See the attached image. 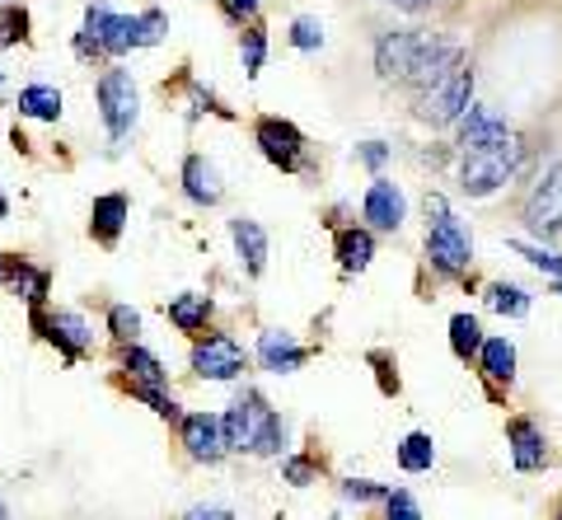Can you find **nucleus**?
I'll use <instances>...</instances> for the list:
<instances>
[{"mask_svg":"<svg viewBox=\"0 0 562 520\" xmlns=\"http://www.w3.org/2000/svg\"><path fill=\"white\" fill-rule=\"evenodd\" d=\"M221 431H225V450L231 455H281L286 445V422L277 418V408L262 398L258 389H244L221 418Z\"/></svg>","mask_w":562,"mask_h":520,"instance_id":"1","label":"nucleus"},{"mask_svg":"<svg viewBox=\"0 0 562 520\" xmlns=\"http://www.w3.org/2000/svg\"><path fill=\"white\" fill-rule=\"evenodd\" d=\"M85 33L103 47V57H122L132 47H155L169 33V20H165V10L113 14L109 5H90L85 10Z\"/></svg>","mask_w":562,"mask_h":520,"instance_id":"2","label":"nucleus"},{"mask_svg":"<svg viewBox=\"0 0 562 520\" xmlns=\"http://www.w3.org/2000/svg\"><path fill=\"white\" fill-rule=\"evenodd\" d=\"M427 258L446 276H460L473 263V239L441 193H427Z\"/></svg>","mask_w":562,"mask_h":520,"instance_id":"3","label":"nucleus"},{"mask_svg":"<svg viewBox=\"0 0 562 520\" xmlns=\"http://www.w3.org/2000/svg\"><path fill=\"white\" fill-rule=\"evenodd\" d=\"M516 165H520V142H516V132H512V136H506V142H497V146L464 155V165H460V188H464L469 197H492L497 188L512 183Z\"/></svg>","mask_w":562,"mask_h":520,"instance_id":"4","label":"nucleus"},{"mask_svg":"<svg viewBox=\"0 0 562 520\" xmlns=\"http://www.w3.org/2000/svg\"><path fill=\"white\" fill-rule=\"evenodd\" d=\"M473 109V66L464 61L460 71H450L441 84H431L427 94H417V117L431 127H450Z\"/></svg>","mask_w":562,"mask_h":520,"instance_id":"5","label":"nucleus"},{"mask_svg":"<svg viewBox=\"0 0 562 520\" xmlns=\"http://www.w3.org/2000/svg\"><path fill=\"white\" fill-rule=\"evenodd\" d=\"M99 94V113H103V127H109L113 142H122L132 127H136V113H140V94H136V80L122 71V66H109L94 84Z\"/></svg>","mask_w":562,"mask_h":520,"instance_id":"6","label":"nucleus"},{"mask_svg":"<svg viewBox=\"0 0 562 520\" xmlns=\"http://www.w3.org/2000/svg\"><path fill=\"white\" fill-rule=\"evenodd\" d=\"M188 366H192V375H198V380H216V385H225V380L244 375L249 357H244V347L231 334H206V338L192 342Z\"/></svg>","mask_w":562,"mask_h":520,"instance_id":"7","label":"nucleus"},{"mask_svg":"<svg viewBox=\"0 0 562 520\" xmlns=\"http://www.w3.org/2000/svg\"><path fill=\"white\" fill-rule=\"evenodd\" d=\"M464 66V47L454 43V38H436V33H422V47H417V57H413V71H408V90L413 94H427L431 84H441L450 71H460Z\"/></svg>","mask_w":562,"mask_h":520,"instance_id":"8","label":"nucleus"},{"mask_svg":"<svg viewBox=\"0 0 562 520\" xmlns=\"http://www.w3.org/2000/svg\"><path fill=\"white\" fill-rule=\"evenodd\" d=\"M525 230L539 239H553L562 230V160L549 165V173H543L530 202H525Z\"/></svg>","mask_w":562,"mask_h":520,"instance_id":"9","label":"nucleus"},{"mask_svg":"<svg viewBox=\"0 0 562 520\" xmlns=\"http://www.w3.org/2000/svg\"><path fill=\"white\" fill-rule=\"evenodd\" d=\"M33 328H38V334L52 347H57L66 361H80L94 347V328L85 324V315H76V309H57V315H43V309H33Z\"/></svg>","mask_w":562,"mask_h":520,"instance_id":"10","label":"nucleus"},{"mask_svg":"<svg viewBox=\"0 0 562 520\" xmlns=\"http://www.w3.org/2000/svg\"><path fill=\"white\" fill-rule=\"evenodd\" d=\"M254 142L262 150V160L277 165V169L295 173L305 165V136H301V127H291L286 117H262L258 132H254Z\"/></svg>","mask_w":562,"mask_h":520,"instance_id":"11","label":"nucleus"},{"mask_svg":"<svg viewBox=\"0 0 562 520\" xmlns=\"http://www.w3.org/2000/svg\"><path fill=\"white\" fill-rule=\"evenodd\" d=\"M179 441L198 464H221L225 455H231V450H225V431H221L216 412H188V418L179 422Z\"/></svg>","mask_w":562,"mask_h":520,"instance_id":"12","label":"nucleus"},{"mask_svg":"<svg viewBox=\"0 0 562 520\" xmlns=\"http://www.w3.org/2000/svg\"><path fill=\"white\" fill-rule=\"evenodd\" d=\"M417 47H422V33H417V29H394V33H384V38L375 43V71H380L384 80H408Z\"/></svg>","mask_w":562,"mask_h":520,"instance_id":"13","label":"nucleus"},{"mask_svg":"<svg viewBox=\"0 0 562 520\" xmlns=\"http://www.w3.org/2000/svg\"><path fill=\"white\" fill-rule=\"evenodd\" d=\"M506 445H512V464L520 474H539L543 464H549V441H543L539 422H530V418L506 422Z\"/></svg>","mask_w":562,"mask_h":520,"instance_id":"14","label":"nucleus"},{"mask_svg":"<svg viewBox=\"0 0 562 520\" xmlns=\"http://www.w3.org/2000/svg\"><path fill=\"white\" fill-rule=\"evenodd\" d=\"M454 127H460V150H464V155L487 150V146H497V142H506V136H512L506 117L492 113V109H483V103H473V109H469Z\"/></svg>","mask_w":562,"mask_h":520,"instance_id":"15","label":"nucleus"},{"mask_svg":"<svg viewBox=\"0 0 562 520\" xmlns=\"http://www.w3.org/2000/svg\"><path fill=\"white\" fill-rule=\"evenodd\" d=\"M361 216L375 225V230H398L403 221H408V202H403L398 183L390 179H375L366 188V202H361Z\"/></svg>","mask_w":562,"mask_h":520,"instance_id":"16","label":"nucleus"},{"mask_svg":"<svg viewBox=\"0 0 562 520\" xmlns=\"http://www.w3.org/2000/svg\"><path fill=\"white\" fill-rule=\"evenodd\" d=\"M310 361V352L301 342H295V334H281V328H268V334L258 338V366L272 371V375H291L301 371Z\"/></svg>","mask_w":562,"mask_h":520,"instance_id":"17","label":"nucleus"},{"mask_svg":"<svg viewBox=\"0 0 562 520\" xmlns=\"http://www.w3.org/2000/svg\"><path fill=\"white\" fill-rule=\"evenodd\" d=\"M0 282H5L10 291H20L33 309H43L52 276H47V268H33L29 258H0Z\"/></svg>","mask_w":562,"mask_h":520,"instance_id":"18","label":"nucleus"},{"mask_svg":"<svg viewBox=\"0 0 562 520\" xmlns=\"http://www.w3.org/2000/svg\"><path fill=\"white\" fill-rule=\"evenodd\" d=\"M127 216H132L127 193H103L90 206V235L99 239V245H117V235H122V225H127Z\"/></svg>","mask_w":562,"mask_h":520,"instance_id":"19","label":"nucleus"},{"mask_svg":"<svg viewBox=\"0 0 562 520\" xmlns=\"http://www.w3.org/2000/svg\"><path fill=\"white\" fill-rule=\"evenodd\" d=\"M183 193L198 202V206H216L221 202V173H216V165L206 160V155H188L183 160Z\"/></svg>","mask_w":562,"mask_h":520,"instance_id":"20","label":"nucleus"},{"mask_svg":"<svg viewBox=\"0 0 562 520\" xmlns=\"http://www.w3.org/2000/svg\"><path fill=\"white\" fill-rule=\"evenodd\" d=\"M231 239H235V249L244 258V268H249V276H262V268H268V230H262L258 221H249V216H235L231 221Z\"/></svg>","mask_w":562,"mask_h":520,"instance_id":"21","label":"nucleus"},{"mask_svg":"<svg viewBox=\"0 0 562 520\" xmlns=\"http://www.w3.org/2000/svg\"><path fill=\"white\" fill-rule=\"evenodd\" d=\"M122 371L132 375V385H146V389H169V371H165V361L150 352V347H140L132 342L127 352H122Z\"/></svg>","mask_w":562,"mask_h":520,"instance_id":"22","label":"nucleus"},{"mask_svg":"<svg viewBox=\"0 0 562 520\" xmlns=\"http://www.w3.org/2000/svg\"><path fill=\"white\" fill-rule=\"evenodd\" d=\"M333 249H338L342 272H366L371 268V258H375V235L347 225V230H338V239H333Z\"/></svg>","mask_w":562,"mask_h":520,"instance_id":"23","label":"nucleus"},{"mask_svg":"<svg viewBox=\"0 0 562 520\" xmlns=\"http://www.w3.org/2000/svg\"><path fill=\"white\" fill-rule=\"evenodd\" d=\"M479 366L492 385H512L516 380V347L512 338H483V352H479Z\"/></svg>","mask_w":562,"mask_h":520,"instance_id":"24","label":"nucleus"},{"mask_svg":"<svg viewBox=\"0 0 562 520\" xmlns=\"http://www.w3.org/2000/svg\"><path fill=\"white\" fill-rule=\"evenodd\" d=\"M169 324L179 328V334H202L206 319H211V296H198V291H183V296L169 301Z\"/></svg>","mask_w":562,"mask_h":520,"instance_id":"25","label":"nucleus"},{"mask_svg":"<svg viewBox=\"0 0 562 520\" xmlns=\"http://www.w3.org/2000/svg\"><path fill=\"white\" fill-rule=\"evenodd\" d=\"M61 90L57 84H29L20 90V117H33V123H57L61 117Z\"/></svg>","mask_w":562,"mask_h":520,"instance_id":"26","label":"nucleus"},{"mask_svg":"<svg viewBox=\"0 0 562 520\" xmlns=\"http://www.w3.org/2000/svg\"><path fill=\"white\" fill-rule=\"evenodd\" d=\"M398 470L403 474H427L431 464H436V441L427 437V431H408V437L398 441Z\"/></svg>","mask_w":562,"mask_h":520,"instance_id":"27","label":"nucleus"},{"mask_svg":"<svg viewBox=\"0 0 562 520\" xmlns=\"http://www.w3.org/2000/svg\"><path fill=\"white\" fill-rule=\"evenodd\" d=\"M450 352L460 361H479V352H483V324L473 315H454L450 319Z\"/></svg>","mask_w":562,"mask_h":520,"instance_id":"28","label":"nucleus"},{"mask_svg":"<svg viewBox=\"0 0 562 520\" xmlns=\"http://www.w3.org/2000/svg\"><path fill=\"white\" fill-rule=\"evenodd\" d=\"M487 309H497L506 319H525L530 315V291L516 286V282H492L487 286Z\"/></svg>","mask_w":562,"mask_h":520,"instance_id":"29","label":"nucleus"},{"mask_svg":"<svg viewBox=\"0 0 562 520\" xmlns=\"http://www.w3.org/2000/svg\"><path fill=\"white\" fill-rule=\"evenodd\" d=\"M29 43V10L24 5H5L0 10V47Z\"/></svg>","mask_w":562,"mask_h":520,"instance_id":"30","label":"nucleus"},{"mask_svg":"<svg viewBox=\"0 0 562 520\" xmlns=\"http://www.w3.org/2000/svg\"><path fill=\"white\" fill-rule=\"evenodd\" d=\"M132 398H140L155 418H169V422H183V412L179 404H173V394L169 389H146V385H132Z\"/></svg>","mask_w":562,"mask_h":520,"instance_id":"31","label":"nucleus"},{"mask_svg":"<svg viewBox=\"0 0 562 520\" xmlns=\"http://www.w3.org/2000/svg\"><path fill=\"white\" fill-rule=\"evenodd\" d=\"M239 57H244V71H249V76H258V71H262V57H268V33H262L258 24H249V29H244Z\"/></svg>","mask_w":562,"mask_h":520,"instance_id":"32","label":"nucleus"},{"mask_svg":"<svg viewBox=\"0 0 562 520\" xmlns=\"http://www.w3.org/2000/svg\"><path fill=\"white\" fill-rule=\"evenodd\" d=\"M109 334H113L122 347H132L136 334H140V315H136L132 305H113V309H109Z\"/></svg>","mask_w":562,"mask_h":520,"instance_id":"33","label":"nucleus"},{"mask_svg":"<svg viewBox=\"0 0 562 520\" xmlns=\"http://www.w3.org/2000/svg\"><path fill=\"white\" fill-rule=\"evenodd\" d=\"M291 47H301V52H319V47H324V24L314 20V14H301V20L291 24Z\"/></svg>","mask_w":562,"mask_h":520,"instance_id":"34","label":"nucleus"},{"mask_svg":"<svg viewBox=\"0 0 562 520\" xmlns=\"http://www.w3.org/2000/svg\"><path fill=\"white\" fill-rule=\"evenodd\" d=\"M384 516L390 520H422V507L413 501L408 488H390V497H384Z\"/></svg>","mask_w":562,"mask_h":520,"instance_id":"35","label":"nucleus"},{"mask_svg":"<svg viewBox=\"0 0 562 520\" xmlns=\"http://www.w3.org/2000/svg\"><path fill=\"white\" fill-rule=\"evenodd\" d=\"M520 258H530V263L539 268V272H549V276H562V253H553V249H543V245H512Z\"/></svg>","mask_w":562,"mask_h":520,"instance_id":"36","label":"nucleus"},{"mask_svg":"<svg viewBox=\"0 0 562 520\" xmlns=\"http://www.w3.org/2000/svg\"><path fill=\"white\" fill-rule=\"evenodd\" d=\"M342 497L347 501H384V497H390V488H384V483H371V478H347Z\"/></svg>","mask_w":562,"mask_h":520,"instance_id":"37","label":"nucleus"},{"mask_svg":"<svg viewBox=\"0 0 562 520\" xmlns=\"http://www.w3.org/2000/svg\"><path fill=\"white\" fill-rule=\"evenodd\" d=\"M281 474H286V483H295V488H305V483H314V460L310 455H291L286 464H281Z\"/></svg>","mask_w":562,"mask_h":520,"instance_id":"38","label":"nucleus"},{"mask_svg":"<svg viewBox=\"0 0 562 520\" xmlns=\"http://www.w3.org/2000/svg\"><path fill=\"white\" fill-rule=\"evenodd\" d=\"M357 160H361V165H371V169H380L384 160H390V150H384L380 142H366V146H357Z\"/></svg>","mask_w":562,"mask_h":520,"instance_id":"39","label":"nucleus"},{"mask_svg":"<svg viewBox=\"0 0 562 520\" xmlns=\"http://www.w3.org/2000/svg\"><path fill=\"white\" fill-rule=\"evenodd\" d=\"M183 520H235V511H225V507H192Z\"/></svg>","mask_w":562,"mask_h":520,"instance_id":"40","label":"nucleus"},{"mask_svg":"<svg viewBox=\"0 0 562 520\" xmlns=\"http://www.w3.org/2000/svg\"><path fill=\"white\" fill-rule=\"evenodd\" d=\"M225 10H231V20H249V14L258 10V0H231Z\"/></svg>","mask_w":562,"mask_h":520,"instance_id":"41","label":"nucleus"},{"mask_svg":"<svg viewBox=\"0 0 562 520\" xmlns=\"http://www.w3.org/2000/svg\"><path fill=\"white\" fill-rule=\"evenodd\" d=\"M390 5H398V10H408V14H422V10H431L436 0H390Z\"/></svg>","mask_w":562,"mask_h":520,"instance_id":"42","label":"nucleus"},{"mask_svg":"<svg viewBox=\"0 0 562 520\" xmlns=\"http://www.w3.org/2000/svg\"><path fill=\"white\" fill-rule=\"evenodd\" d=\"M5 216H10V197H5V193H0V221H5Z\"/></svg>","mask_w":562,"mask_h":520,"instance_id":"43","label":"nucleus"},{"mask_svg":"<svg viewBox=\"0 0 562 520\" xmlns=\"http://www.w3.org/2000/svg\"><path fill=\"white\" fill-rule=\"evenodd\" d=\"M0 520H10V507H5V501H0Z\"/></svg>","mask_w":562,"mask_h":520,"instance_id":"44","label":"nucleus"},{"mask_svg":"<svg viewBox=\"0 0 562 520\" xmlns=\"http://www.w3.org/2000/svg\"><path fill=\"white\" fill-rule=\"evenodd\" d=\"M553 296H562V276H558V282H553Z\"/></svg>","mask_w":562,"mask_h":520,"instance_id":"45","label":"nucleus"},{"mask_svg":"<svg viewBox=\"0 0 562 520\" xmlns=\"http://www.w3.org/2000/svg\"><path fill=\"white\" fill-rule=\"evenodd\" d=\"M558 520H562V511H558Z\"/></svg>","mask_w":562,"mask_h":520,"instance_id":"46","label":"nucleus"},{"mask_svg":"<svg viewBox=\"0 0 562 520\" xmlns=\"http://www.w3.org/2000/svg\"><path fill=\"white\" fill-rule=\"evenodd\" d=\"M0 80H5V76H0Z\"/></svg>","mask_w":562,"mask_h":520,"instance_id":"47","label":"nucleus"}]
</instances>
